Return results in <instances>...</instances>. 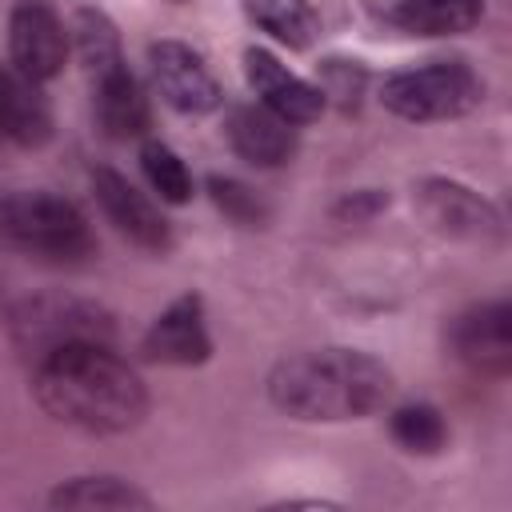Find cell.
Returning <instances> with one entry per match:
<instances>
[{
	"label": "cell",
	"mask_w": 512,
	"mask_h": 512,
	"mask_svg": "<svg viewBox=\"0 0 512 512\" xmlns=\"http://www.w3.org/2000/svg\"><path fill=\"white\" fill-rule=\"evenodd\" d=\"M32 400L40 412L84 436H124L148 416L144 376L116 344H76L32 364Z\"/></svg>",
	"instance_id": "obj_1"
},
{
	"label": "cell",
	"mask_w": 512,
	"mask_h": 512,
	"mask_svg": "<svg viewBox=\"0 0 512 512\" xmlns=\"http://www.w3.org/2000/svg\"><path fill=\"white\" fill-rule=\"evenodd\" d=\"M268 400L304 424H348L376 416L392 396V368L364 348H304L272 364Z\"/></svg>",
	"instance_id": "obj_2"
},
{
	"label": "cell",
	"mask_w": 512,
	"mask_h": 512,
	"mask_svg": "<svg viewBox=\"0 0 512 512\" xmlns=\"http://www.w3.org/2000/svg\"><path fill=\"white\" fill-rule=\"evenodd\" d=\"M4 332L12 352L32 368L36 360L76 348V344H116L120 340V316L84 292L68 288H40L12 300L4 312Z\"/></svg>",
	"instance_id": "obj_3"
},
{
	"label": "cell",
	"mask_w": 512,
	"mask_h": 512,
	"mask_svg": "<svg viewBox=\"0 0 512 512\" xmlns=\"http://www.w3.org/2000/svg\"><path fill=\"white\" fill-rule=\"evenodd\" d=\"M0 248L52 268H84L96 260V232L76 200L52 188H16L0 196Z\"/></svg>",
	"instance_id": "obj_4"
},
{
	"label": "cell",
	"mask_w": 512,
	"mask_h": 512,
	"mask_svg": "<svg viewBox=\"0 0 512 512\" xmlns=\"http://www.w3.org/2000/svg\"><path fill=\"white\" fill-rule=\"evenodd\" d=\"M384 112L408 124H444L476 112L484 104V76L452 56V60H424L412 68H396L380 84Z\"/></svg>",
	"instance_id": "obj_5"
},
{
	"label": "cell",
	"mask_w": 512,
	"mask_h": 512,
	"mask_svg": "<svg viewBox=\"0 0 512 512\" xmlns=\"http://www.w3.org/2000/svg\"><path fill=\"white\" fill-rule=\"evenodd\" d=\"M412 208L428 232L452 244L500 248L508 236L500 208L456 176H420L412 184Z\"/></svg>",
	"instance_id": "obj_6"
},
{
	"label": "cell",
	"mask_w": 512,
	"mask_h": 512,
	"mask_svg": "<svg viewBox=\"0 0 512 512\" xmlns=\"http://www.w3.org/2000/svg\"><path fill=\"white\" fill-rule=\"evenodd\" d=\"M444 352L472 376L504 380L512 372V304L480 300L444 320Z\"/></svg>",
	"instance_id": "obj_7"
},
{
	"label": "cell",
	"mask_w": 512,
	"mask_h": 512,
	"mask_svg": "<svg viewBox=\"0 0 512 512\" xmlns=\"http://www.w3.org/2000/svg\"><path fill=\"white\" fill-rule=\"evenodd\" d=\"M88 188H92V200L96 208L104 212V220L140 252L148 256H168L176 248V236H172V224L168 216L148 200V192H140L124 172L108 168V164H96L88 172Z\"/></svg>",
	"instance_id": "obj_8"
},
{
	"label": "cell",
	"mask_w": 512,
	"mask_h": 512,
	"mask_svg": "<svg viewBox=\"0 0 512 512\" xmlns=\"http://www.w3.org/2000/svg\"><path fill=\"white\" fill-rule=\"evenodd\" d=\"M148 76H152L156 96L180 116H208L224 104V88H220L216 72L184 40H172V36L152 40L148 44Z\"/></svg>",
	"instance_id": "obj_9"
},
{
	"label": "cell",
	"mask_w": 512,
	"mask_h": 512,
	"mask_svg": "<svg viewBox=\"0 0 512 512\" xmlns=\"http://www.w3.org/2000/svg\"><path fill=\"white\" fill-rule=\"evenodd\" d=\"M140 356L148 364L164 368H200L212 360V332L204 316V296L200 292H180L168 300L156 320L140 336Z\"/></svg>",
	"instance_id": "obj_10"
},
{
	"label": "cell",
	"mask_w": 512,
	"mask_h": 512,
	"mask_svg": "<svg viewBox=\"0 0 512 512\" xmlns=\"http://www.w3.org/2000/svg\"><path fill=\"white\" fill-rule=\"evenodd\" d=\"M72 52L68 28L48 0H20L8 16V64L48 84L64 72Z\"/></svg>",
	"instance_id": "obj_11"
},
{
	"label": "cell",
	"mask_w": 512,
	"mask_h": 512,
	"mask_svg": "<svg viewBox=\"0 0 512 512\" xmlns=\"http://www.w3.org/2000/svg\"><path fill=\"white\" fill-rule=\"evenodd\" d=\"M244 80L256 96V104H264L268 112H276L280 120H288L292 128H304V124H316L324 116V92L304 80L300 72H292L276 52L260 48V44H248L244 48Z\"/></svg>",
	"instance_id": "obj_12"
},
{
	"label": "cell",
	"mask_w": 512,
	"mask_h": 512,
	"mask_svg": "<svg viewBox=\"0 0 512 512\" xmlns=\"http://www.w3.org/2000/svg\"><path fill=\"white\" fill-rule=\"evenodd\" d=\"M56 136V112L40 80L24 76L12 64H0V140L40 152Z\"/></svg>",
	"instance_id": "obj_13"
},
{
	"label": "cell",
	"mask_w": 512,
	"mask_h": 512,
	"mask_svg": "<svg viewBox=\"0 0 512 512\" xmlns=\"http://www.w3.org/2000/svg\"><path fill=\"white\" fill-rule=\"evenodd\" d=\"M228 148L252 168H280L296 156V128L264 104H232L224 116Z\"/></svg>",
	"instance_id": "obj_14"
},
{
	"label": "cell",
	"mask_w": 512,
	"mask_h": 512,
	"mask_svg": "<svg viewBox=\"0 0 512 512\" xmlns=\"http://www.w3.org/2000/svg\"><path fill=\"white\" fill-rule=\"evenodd\" d=\"M92 88V112H96V124L108 140H140L148 136L152 128V104L140 88V80L132 76L128 60L92 76L88 80Z\"/></svg>",
	"instance_id": "obj_15"
},
{
	"label": "cell",
	"mask_w": 512,
	"mask_h": 512,
	"mask_svg": "<svg viewBox=\"0 0 512 512\" xmlns=\"http://www.w3.org/2000/svg\"><path fill=\"white\" fill-rule=\"evenodd\" d=\"M484 12H488L484 0H396L384 16L404 36L444 40V36H464L480 28Z\"/></svg>",
	"instance_id": "obj_16"
},
{
	"label": "cell",
	"mask_w": 512,
	"mask_h": 512,
	"mask_svg": "<svg viewBox=\"0 0 512 512\" xmlns=\"http://www.w3.org/2000/svg\"><path fill=\"white\" fill-rule=\"evenodd\" d=\"M48 508H108V512H148L156 500L116 472H84L68 476L48 492Z\"/></svg>",
	"instance_id": "obj_17"
},
{
	"label": "cell",
	"mask_w": 512,
	"mask_h": 512,
	"mask_svg": "<svg viewBox=\"0 0 512 512\" xmlns=\"http://www.w3.org/2000/svg\"><path fill=\"white\" fill-rule=\"evenodd\" d=\"M68 40H72V52L84 68V76H100L116 64H124V44H120V28L116 20L96 8V4H80L72 12V24H68Z\"/></svg>",
	"instance_id": "obj_18"
},
{
	"label": "cell",
	"mask_w": 512,
	"mask_h": 512,
	"mask_svg": "<svg viewBox=\"0 0 512 512\" xmlns=\"http://www.w3.org/2000/svg\"><path fill=\"white\" fill-rule=\"evenodd\" d=\"M248 24L284 44L288 52H304L320 36V16L308 0H240Z\"/></svg>",
	"instance_id": "obj_19"
},
{
	"label": "cell",
	"mask_w": 512,
	"mask_h": 512,
	"mask_svg": "<svg viewBox=\"0 0 512 512\" xmlns=\"http://www.w3.org/2000/svg\"><path fill=\"white\" fill-rule=\"evenodd\" d=\"M388 436L408 456H440L448 448V420L428 400H408L388 412Z\"/></svg>",
	"instance_id": "obj_20"
},
{
	"label": "cell",
	"mask_w": 512,
	"mask_h": 512,
	"mask_svg": "<svg viewBox=\"0 0 512 512\" xmlns=\"http://www.w3.org/2000/svg\"><path fill=\"white\" fill-rule=\"evenodd\" d=\"M204 192L212 200V208L236 224V228H248V232H260L272 224V204L264 200V192H256L252 184H244L240 176H224V172H212L204 180Z\"/></svg>",
	"instance_id": "obj_21"
},
{
	"label": "cell",
	"mask_w": 512,
	"mask_h": 512,
	"mask_svg": "<svg viewBox=\"0 0 512 512\" xmlns=\"http://www.w3.org/2000/svg\"><path fill=\"white\" fill-rule=\"evenodd\" d=\"M140 172H144L148 188L172 208H180L196 196V184H192V172H188L184 156L164 140H144L140 144Z\"/></svg>",
	"instance_id": "obj_22"
},
{
	"label": "cell",
	"mask_w": 512,
	"mask_h": 512,
	"mask_svg": "<svg viewBox=\"0 0 512 512\" xmlns=\"http://www.w3.org/2000/svg\"><path fill=\"white\" fill-rule=\"evenodd\" d=\"M316 88L324 92V104L352 112L368 92V68L356 56H324L316 64Z\"/></svg>",
	"instance_id": "obj_23"
},
{
	"label": "cell",
	"mask_w": 512,
	"mask_h": 512,
	"mask_svg": "<svg viewBox=\"0 0 512 512\" xmlns=\"http://www.w3.org/2000/svg\"><path fill=\"white\" fill-rule=\"evenodd\" d=\"M392 196L388 188H352L332 204V220L336 224H372L380 212H388Z\"/></svg>",
	"instance_id": "obj_24"
},
{
	"label": "cell",
	"mask_w": 512,
	"mask_h": 512,
	"mask_svg": "<svg viewBox=\"0 0 512 512\" xmlns=\"http://www.w3.org/2000/svg\"><path fill=\"white\" fill-rule=\"evenodd\" d=\"M172 4H184V0H172Z\"/></svg>",
	"instance_id": "obj_25"
}]
</instances>
